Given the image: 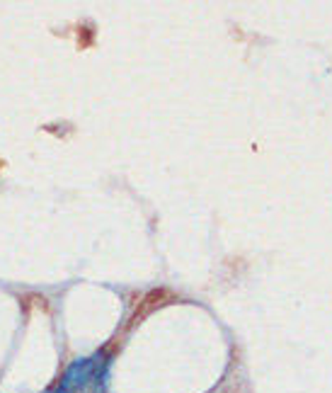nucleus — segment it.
I'll list each match as a JSON object with an SVG mask.
<instances>
[{
    "mask_svg": "<svg viewBox=\"0 0 332 393\" xmlns=\"http://www.w3.org/2000/svg\"><path fill=\"white\" fill-rule=\"evenodd\" d=\"M46 393H66V391H63L61 386H56V389H53V391H46Z\"/></svg>",
    "mask_w": 332,
    "mask_h": 393,
    "instance_id": "1",
    "label": "nucleus"
}]
</instances>
